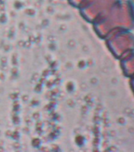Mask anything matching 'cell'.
<instances>
[{
	"instance_id": "cell-1",
	"label": "cell",
	"mask_w": 134,
	"mask_h": 152,
	"mask_svg": "<svg viewBox=\"0 0 134 152\" xmlns=\"http://www.w3.org/2000/svg\"><path fill=\"white\" fill-rule=\"evenodd\" d=\"M106 24L104 33L107 35L115 29H134V14L128 1L121 0L109 8L103 16Z\"/></svg>"
},
{
	"instance_id": "cell-2",
	"label": "cell",
	"mask_w": 134,
	"mask_h": 152,
	"mask_svg": "<svg viewBox=\"0 0 134 152\" xmlns=\"http://www.w3.org/2000/svg\"><path fill=\"white\" fill-rule=\"evenodd\" d=\"M108 46L117 58L123 56L134 48V33L129 29H115L107 34Z\"/></svg>"
},
{
	"instance_id": "cell-3",
	"label": "cell",
	"mask_w": 134,
	"mask_h": 152,
	"mask_svg": "<svg viewBox=\"0 0 134 152\" xmlns=\"http://www.w3.org/2000/svg\"><path fill=\"white\" fill-rule=\"evenodd\" d=\"M121 67L125 75L131 78L134 75V48L120 59Z\"/></svg>"
},
{
	"instance_id": "cell-4",
	"label": "cell",
	"mask_w": 134,
	"mask_h": 152,
	"mask_svg": "<svg viewBox=\"0 0 134 152\" xmlns=\"http://www.w3.org/2000/svg\"><path fill=\"white\" fill-rule=\"evenodd\" d=\"M130 85H131L132 90L134 93V75L130 78Z\"/></svg>"
},
{
	"instance_id": "cell-5",
	"label": "cell",
	"mask_w": 134,
	"mask_h": 152,
	"mask_svg": "<svg viewBox=\"0 0 134 152\" xmlns=\"http://www.w3.org/2000/svg\"><path fill=\"white\" fill-rule=\"evenodd\" d=\"M128 2H129V3L130 4V6H131V8H132V10L134 14V0H129Z\"/></svg>"
}]
</instances>
